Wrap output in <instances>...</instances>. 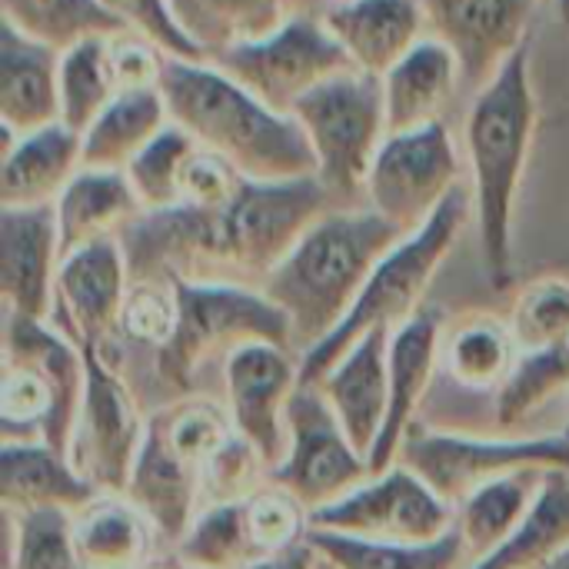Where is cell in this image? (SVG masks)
Masks as SVG:
<instances>
[{"label":"cell","instance_id":"cell-11","mask_svg":"<svg viewBox=\"0 0 569 569\" xmlns=\"http://www.w3.org/2000/svg\"><path fill=\"white\" fill-rule=\"evenodd\" d=\"M367 477H373L370 460L353 447L320 387L300 380L287 407V453L270 480L287 487L313 517Z\"/></svg>","mask_w":569,"mask_h":569},{"label":"cell","instance_id":"cell-12","mask_svg":"<svg viewBox=\"0 0 569 569\" xmlns=\"http://www.w3.org/2000/svg\"><path fill=\"white\" fill-rule=\"evenodd\" d=\"M317 530L370 543H433L453 530V507L410 467L393 463L310 517Z\"/></svg>","mask_w":569,"mask_h":569},{"label":"cell","instance_id":"cell-30","mask_svg":"<svg viewBox=\"0 0 569 569\" xmlns=\"http://www.w3.org/2000/svg\"><path fill=\"white\" fill-rule=\"evenodd\" d=\"M167 123H170V107L160 87L120 90L107 103V110L80 133L83 167L123 170Z\"/></svg>","mask_w":569,"mask_h":569},{"label":"cell","instance_id":"cell-20","mask_svg":"<svg viewBox=\"0 0 569 569\" xmlns=\"http://www.w3.org/2000/svg\"><path fill=\"white\" fill-rule=\"evenodd\" d=\"M320 17L350 63L373 77H383L430 33L423 0H350L323 7Z\"/></svg>","mask_w":569,"mask_h":569},{"label":"cell","instance_id":"cell-25","mask_svg":"<svg viewBox=\"0 0 569 569\" xmlns=\"http://www.w3.org/2000/svg\"><path fill=\"white\" fill-rule=\"evenodd\" d=\"M380 80H383L387 133H407L437 123L457 83H463L453 50L433 33H427Z\"/></svg>","mask_w":569,"mask_h":569},{"label":"cell","instance_id":"cell-14","mask_svg":"<svg viewBox=\"0 0 569 569\" xmlns=\"http://www.w3.org/2000/svg\"><path fill=\"white\" fill-rule=\"evenodd\" d=\"M297 383L300 357L280 343H247L223 360L233 430L267 460L270 473L287 453V407Z\"/></svg>","mask_w":569,"mask_h":569},{"label":"cell","instance_id":"cell-22","mask_svg":"<svg viewBox=\"0 0 569 569\" xmlns=\"http://www.w3.org/2000/svg\"><path fill=\"white\" fill-rule=\"evenodd\" d=\"M123 493L153 523L157 537L173 547L200 513V467L170 447L153 417L147 420V437Z\"/></svg>","mask_w":569,"mask_h":569},{"label":"cell","instance_id":"cell-41","mask_svg":"<svg viewBox=\"0 0 569 569\" xmlns=\"http://www.w3.org/2000/svg\"><path fill=\"white\" fill-rule=\"evenodd\" d=\"M243 510H247L250 537L263 557L303 543L310 537V527H313L310 510L287 487H280L273 480H267L260 490L243 497Z\"/></svg>","mask_w":569,"mask_h":569},{"label":"cell","instance_id":"cell-43","mask_svg":"<svg viewBox=\"0 0 569 569\" xmlns=\"http://www.w3.org/2000/svg\"><path fill=\"white\" fill-rule=\"evenodd\" d=\"M267 480H270L267 460L240 433H233L200 473V510L213 503L243 500L253 490H260Z\"/></svg>","mask_w":569,"mask_h":569},{"label":"cell","instance_id":"cell-6","mask_svg":"<svg viewBox=\"0 0 569 569\" xmlns=\"http://www.w3.org/2000/svg\"><path fill=\"white\" fill-rule=\"evenodd\" d=\"M177 333L157 353V370L173 387H190L210 360H227L247 343H280L293 350L287 313L260 287L233 280H177Z\"/></svg>","mask_w":569,"mask_h":569},{"label":"cell","instance_id":"cell-49","mask_svg":"<svg viewBox=\"0 0 569 569\" xmlns=\"http://www.w3.org/2000/svg\"><path fill=\"white\" fill-rule=\"evenodd\" d=\"M553 7H557V17L569 27V0H553Z\"/></svg>","mask_w":569,"mask_h":569},{"label":"cell","instance_id":"cell-1","mask_svg":"<svg viewBox=\"0 0 569 569\" xmlns=\"http://www.w3.org/2000/svg\"><path fill=\"white\" fill-rule=\"evenodd\" d=\"M160 90L170 120L247 180L317 173L310 140L293 113H280L223 73L213 60L167 57Z\"/></svg>","mask_w":569,"mask_h":569},{"label":"cell","instance_id":"cell-48","mask_svg":"<svg viewBox=\"0 0 569 569\" xmlns=\"http://www.w3.org/2000/svg\"><path fill=\"white\" fill-rule=\"evenodd\" d=\"M543 569H569V547L560 553V557H557V560H550Z\"/></svg>","mask_w":569,"mask_h":569},{"label":"cell","instance_id":"cell-9","mask_svg":"<svg viewBox=\"0 0 569 569\" xmlns=\"http://www.w3.org/2000/svg\"><path fill=\"white\" fill-rule=\"evenodd\" d=\"M210 60L280 113H293L300 97L353 67L323 17L300 10L287 17L273 33L233 43Z\"/></svg>","mask_w":569,"mask_h":569},{"label":"cell","instance_id":"cell-39","mask_svg":"<svg viewBox=\"0 0 569 569\" xmlns=\"http://www.w3.org/2000/svg\"><path fill=\"white\" fill-rule=\"evenodd\" d=\"M7 517V569H87L67 510H27Z\"/></svg>","mask_w":569,"mask_h":569},{"label":"cell","instance_id":"cell-28","mask_svg":"<svg viewBox=\"0 0 569 569\" xmlns=\"http://www.w3.org/2000/svg\"><path fill=\"white\" fill-rule=\"evenodd\" d=\"M520 360L510 323L493 313H467L443 323L440 370L463 390L500 393Z\"/></svg>","mask_w":569,"mask_h":569},{"label":"cell","instance_id":"cell-23","mask_svg":"<svg viewBox=\"0 0 569 569\" xmlns=\"http://www.w3.org/2000/svg\"><path fill=\"white\" fill-rule=\"evenodd\" d=\"M83 167V140L67 123L3 137L0 207H50Z\"/></svg>","mask_w":569,"mask_h":569},{"label":"cell","instance_id":"cell-3","mask_svg":"<svg viewBox=\"0 0 569 569\" xmlns=\"http://www.w3.org/2000/svg\"><path fill=\"white\" fill-rule=\"evenodd\" d=\"M537 90L530 43L473 97L463 140L470 160V197L480 223L487 277L503 290L513 277V213L537 137Z\"/></svg>","mask_w":569,"mask_h":569},{"label":"cell","instance_id":"cell-40","mask_svg":"<svg viewBox=\"0 0 569 569\" xmlns=\"http://www.w3.org/2000/svg\"><path fill=\"white\" fill-rule=\"evenodd\" d=\"M510 333L520 353L547 350L569 340V280L540 277L527 283L510 307Z\"/></svg>","mask_w":569,"mask_h":569},{"label":"cell","instance_id":"cell-24","mask_svg":"<svg viewBox=\"0 0 569 569\" xmlns=\"http://www.w3.org/2000/svg\"><path fill=\"white\" fill-rule=\"evenodd\" d=\"M100 490L73 467V460L43 440H3L0 500L3 510H80Z\"/></svg>","mask_w":569,"mask_h":569},{"label":"cell","instance_id":"cell-4","mask_svg":"<svg viewBox=\"0 0 569 569\" xmlns=\"http://www.w3.org/2000/svg\"><path fill=\"white\" fill-rule=\"evenodd\" d=\"M473 217V197L470 187H457L443 207L413 233H407L370 273L367 287L360 290L350 313L340 320V327L320 340L313 350L300 357V380L320 383L323 373L367 333L373 330H397L410 317H417L427 303V290L433 277L440 273L443 260L457 247L467 220Z\"/></svg>","mask_w":569,"mask_h":569},{"label":"cell","instance_id":"cell-16","mask_svg":"<svg viewBox=\"0 0 569 569\" xmlns=\"http://www.w3.org/2000/svg\"><path fill=\"white\" fill-rule=\"evenodd\" d=\"M423 7L430 33L453 50L473 93L530 43L533 0H423Z\"/></svg>","mask_w":569,"mask_h":569},{"label":"cell","instance_id":"cell-44","mask_svg":"<svg viewBox=\"0 0 569 569\" xmlns=\"http://www.w3.org/2000/svg\"><path fill=\"white\" fill-rule=\"evenodd\" d=\"M100 3L120 27L150 37L167 57L207 60V53L193 43V37L177 20L170 0H100Z\"/></svg>","mask_w":569,"mask_h":569},{"label":"cell","instance_id":"cell-5","mask_svg":"<svg viewBox=\"0 0 569 569\" xmlns=\"http://www.w3.org/2000/svg\"><path fill=\"white\" fill-rule=\"evenodd\" d=\"M83 383L87 360L80 343L50 320L7 313L0 380L3 440H43L70 457Z\"/></svg>","mask_w":569,"mask_h":569},{"label":"cell","instance_id":"cell-35","mask_svg":"<svg viewBox=\"0 0 569 569\" xmlns=\"http://www.w3.org/2000/svg\"><path fill=\"white\" fill-rule=\"evenodd\" d=\"M177 560L187 569H247L263 560L250 537L243 500L203 507L180 537Z\"/></svg>","mask_w":569,"mask_h":569},{"label":"cell","instance_id":"cell-46","mask_svg":"<svg viewBox=\"0 0 569 569\" xmlns=\"http://www.w3.org/2000/svg\"><path fill=\"white\" fill-rule=\"evenodd\" d=\"M107 47H110V63H113L120 90L160 87V73H163L167 53L150 37L120 27V30H113L107 37Z\"/></svg>","mask_w":569,"mask_h":569},{"label":"cell","instance_id":"cell-31","mask_svg":"<svg viewBox=\"0 0 569 569\" xmlns=\"http://www.w3.org/2000/svg\"><path fill=\"white\" fill-rule=\"evenodd\" d=\"M569 547V470H550L537 507L483 560L467 569H543Z\"/></svg>","mask_w":569,"mask_h":569},{"label":"cell","instance_id":"cell-18","mask_svg":"<svg viewBox=\"0 0 569 569\" xmlns=\"http://www.w3.org/2000/svg\"><path fill=\"white\" fill-rule=\"evenodd\" d=\"M440 337L443 317L433 307H423L417 317L390 333V407L383 433L370 453L373 473L397 463L407 433L417 427L420 403L440 370Z\"/></svg>","mask_w":569,"mask_h":569},{"label":"cell","instance_id":"cell-38","mask_svg":"<svg viewBox=\"0 0 569 569\" xmlns=\"http://www.w3.org/2000/svg\"><path fill=\"white\" fill-rule=\"evenodd\" d=\"M197 150V140L177 127L173 120L123 167V173L130 177L143 213H157V210H173L183 203V177H187V163Z\"/></svg>","mask_w":569,"mask_h":569},{"label":"cell","instance_id":"cell-13","mask_svg":"<svg viewBox=\"0 0 569 569\" xmlns=\"http://www.w3.org/2000/svg\"><path fill=\"white\" fill-rule=\"evenodd\" d=\"M87 360V383L70 437L73 467L103 493H123L137 453L147 437V420L137 397L113 370L107 347H80Z\"/></svg>","mask_w":569,"mask_h":569},{"label":"cell","instance_id":"cell-8","mask_svg":"<svg viewBox=\"0 0 569 569\" xmlns=\"http://www.w3.org/2000/svg\"><path fill=\"white\" fill-rule=\"evenodd\" d=\"M397 463L420 473L453 510L483 483L520 470H569V427L557 433H457L413 427Z\"/></svg>","mask_w":569,"mask_h":569},{"label":"cell","instance_id":"cell-26","mask_svg":"<svg viewBox=\"0 0 569 569\" xmlns=\"http://www.w3.org/2000/svg\"><path fill=\"white\" fill-rule=\"evenodd\" d=\"M53 213L60 247L70 253L87 243L120 237L137 217H143V203L123 170L80 167V173L57 197Z\"/></svg>","mask_w":569,"mask_h":569},{"label":"cell","instance_id":"cell-32","mask_svg":"<svg viewBox=\"0 0 569 569\" xmlns=\"http://www.w3.org/2000/svg\"><path fill=\"white\" fill-rule=\"evenodd\" d=\"M177 20L207 53V60L233 43L273 33L293 17V0H170Z\"/></svg>","mask_w":569,"mask_h":569},{"label":"cell","instance_id":"cell-21","mask_svg":"<svg viewBox=\"0 0 569 569\" xmlns=\"http://www.w3.org/2000/svg\"><path fill=\"white\" fill-rule=\"evenodd\" d=\"M60 53L0 20V127L20 137L60 120Z\"/></svg>","mask_w":569,"mask_h":569},{"label":"cell","instance_id":"cell-51","mask_svg":"<svg viewBox=\"0 0 569 569\" xmlns=\"http://www.w3.org/2000/svg\"><path fill=\"white\" fill-rule=\"evenodd\" d=\"M327 7H340V3H350V0H323Z\"/></svg>","mask_w":569,"mask_h":569},{"label":"cell","instance_id":"cell-45","mask_svg":"<svg viewBox=\"0 0 569 569\" xmlns=\"http://www.w3.org/2000/svg\"><path fill=\"white\" fill-rule=\"evenodd\" d=\"M247 177H240L227 160H220L217 153L203 150L197 143L190 163H187V177H183V203L180 207H193V210H223L243 187Z\"/></svg>","mask_w":569,"mask_h":569},{"label":"cell","instance_id":"cell-2","mask_svg":"<svg viewBox=\"0 0 569 569\" xmlns=\"http://www.w3.org/2000/svg\"><path fill=\"white\" fill-rule=\"evenodd\" d=\"M407 233L373 207H333L277 263L260 290L287 313L293 350L303 357L327 340L357 303L377 263Z\"/></svg>","mask_w":569,"mask_h":569},{"label":"cell","instance_id":"cell-33","mask_svg":"<svg viewBox=\"0 0 569 569\" xmlns=\"http://www.w3.org/2000/svg\"><path fill=\"white\" fill-rule=\"evenodd\" d=\"M310 543L330 569H467L470 557L457 530L433 543H370L310 527Z\"/></svg>","mask_w":569,"mask_h":569},{"label":"cell","instance_id":"cell-10","mask_svg":"<svg viewBox=\"0 0 569 569\" xmlns=\"http://www.w3.org/2000/svg\"><path fill=\"white\" fill-rule=\"evenodd\" d=\"M460 187V153L443 120L387 133L367 173L363 203L403 233L420 230Z\"/></svg>","mask_w":569,"mask_h":569},{"label":"cell","instance_id":"cell-17","mask_svg":"<svg viewBox=\"0 0 569 569\" xmlns=\"http://www.w3.org/2000/svg\"><path fill=\"white\" fill-rule=\"evenodd\" d=\"M63 260L57 213L50 207H0V293L13 317L50 320Z\"/></svg>","mask_w":569,"mask_h":569},{"label":"cell","instance_id":"cell-47","mask_svg":"<svg viewBox=\"0 0 569 569\" xmlns=\"http://www.w3.org/2000/svg\"><path fill=\"white\" fill-rule=\"evenodd\" d=\"M317 567H323V560H320V553L313 550V543H310V537H307L303 543H297V547H290V550H280V553H270V557H263V560L250 563L247 569H317Z\"/></svg>","mask_w":569,"mask_h":569},{"label":"cell","instance_id":"cell-50","mask_svg":"<svg viewBox=\"0 0 569 569\" xmlns=\"http://www.w3.org/2000/svg\"><path fill=\"white\" fill-rule=\"evenodd\" d=\"M143 569H187L180 560H177V567H167V563H153V567H143Z\"/></svg>","mask_w":569,"mask_h":569},{"label":"cell","instance_id":"cell-19","mask_svg":"<svg viewBox=\"0 0 569 569\" xmlns=\"http://www.w3.org/2000/svg\"><path fill=\"white\" fill-rule=\"evenodd\" d=\"M390 333L373 330L357 340L317 383L353 447L370 460L390 407Z\"/></svg>","mask_w":569,"mask_h":569},{"label":"cell","instance_id":"cell-34","mask_svg":"<svg viewBox=\"0 0 569 569\" xmlns=\"http://www.w3.org/2000/svg\"><path fill=\"white\" fill-rule=\"evenodd\" d=\"M107 37H87L60 53V123L77 133H83L120 93Z\"/></svg>","mask_w":569,"mask_h":569},{"label":"cell","instance_id":"cell-27","mask_svg":"<svg viewBox=\"0 0 569 569\" xmlns=\"http://www.w3.org/2000/svg\"><path fill=\"white\" fill-rule=\"evenodd\" d=\"M73 547L87 569H143L153 523L137 510L127 493H97L70 513Z\"/></svg>","mask_w":569,"mask_h":569},{"label":"cell","instance_id":"cell-29","mask_svg":"<svg viewBox=\"0 0 569 569\" xmlns=\"http://www.w3.org/2000/svg\"><path fill=\"white\" fill-rule=\"evenodd\" d=\"M550 470H520L483 483L453 510V530L460 533L470 563L493 553L537 507Z\"/></svg>","mask_w":569,"mask_h":569},{"label":"cell","instance_id":"cell-15","mask_svg":"<svg viewBox=\"0 0 569 569\" xmlns=\"http://www.w3.org/2000/svg\"><path fill=\"white\" fill-rule=\"evenodd\" d=\"M130 280V260L120 237L63 253L50 323L80 347H107L120 333Z\"/></svg>","mask_w":569,"mask_h":569},{"label":"cell","instance_id":"cell-7","mask_svg":"<svg viewBox=\"0 0 569 569\" xmlns=\"http://www.w3.org/2000/svg\"><path fill=\"white\" fill-rule=\"evenodd\" d=\"M293 117L310 140L320 183L340 207H360L367 173L387 140L383 80L350 67L300 97Z\"/></svg>","mask_w":569,"mask_h":569},{"label":"cell","instance_id":"cell-37","mask_svg":"<svg viewBox=\"0 0 569 569\" xmlns=\"http://www.w3.org/2000/svg\"><path fill=\"white\" fill-rule=\"evenodd\" d=\"M569 390V340L547 347V350H533V353H520L510 380L503 383V390L497 393V407H493V420L500 433H517L540 407H547L553 397Z\"/></svg>","mask_w":569,"mask_h":569},{"label":"cell","instance_id":"cell-36","mask_svg":"<svg viewBox=\"0 0 569 569\" xmlns=\"http://www.w3.org/2000/svg\"><path fill=\"white\" fill-rule=\"evenodd\" d=\"M0 20L53 50L120 30L100 0H0Z\"/></svg>","mask_w":569,"mask_h":569},{"label":"cell","instance_id":"cell-42","mask_svg":"<svg viewBox=\"0 0 569 569\" xmlns=\"http://www.w3.org/2000/svg\"><path fill=\"white\" fill-rule=\"evenodd\" d=\"M180 320V303H177V280H160V277H143L130 280V293L120 313V333L130 343L163 350Z\"/></svg>","mask_w":569,"mask_h":569}]
</instances>
